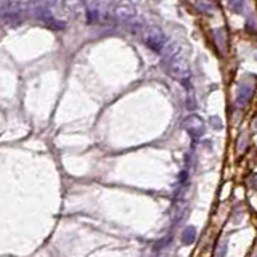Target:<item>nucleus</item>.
Listing matches in <instances>:
<instances>
[{"instance_id":"nucleus-1","label":"nucleus","mask_w":257,"mask_h":257,"mask_svg":"<svg viewBox=\"0 0 257 257\" xmlns=\"http://www.w3.org/2000/svg\"><path fill=\"white\" fill-rule=\"evenodd\" d=\"M167 73L171 77H174L182 85H185L186 90L191 89V73H190L188 63L180 55L175 53L174 56L167 58Z\"/></svg>"},{"instance_id":"nucleus-2","label":"nucleus","mask_w":257,"mask_h":257,"mask_svg":"<svg viewBox=\"0 0 257 257\" xmlns=\"http://www.w3.org/2000/svg\"><path fill=\"white\" fill-rule=\"evenodd\" d=\"M143 36H145V44H147L153 51L161 53L162 49L166 47V36L159 31V29L150 27L147 32H143Z\"/></svg>"},{"instance_id":"nucleus-3","label":"nucleus","mask_w":257,"mask_h":257,"mask_svg":"<svg viewBox=\"0 0 257 257\" xmlns=\"http://www.w3.org/2000/svg\"><path fill=\"white\" fill-rule=\"evenodd\" d=\"M185 128L193 140H198L200 137H203L204 128L206 127H204V122L201 118H198V116H190V118L185 121Z\"/></svg>"},{"instance_id":"nucleus-4","label":"nucleus","mask_w":257,"mask_h":257,"mask_svg":"<svg viewBox=\"0 0 257 257\" xmlns=\"http://www.w3.org/2000/svg\"><path fill=\"white\" fill-rule=\"evenodd\" d=\"M37 16L45 23L47 26L51 27V29H63V27H64V25H61V21H56V20L53 18V15H51L50 11L45 10V8H39Z\"/></svg>"},{"instance_id":"nucleus-5","label":"nucleus","mask_w":257,"mask_h":257,"mask_svg":"<svg viewBox=\"0 0 257 257\" xmlns=\"http://www.w3.org/2000/svg\"><path fill=\"white\" fill-rule=\"evenodd\" d=\"M253 87L251 85H241L239 87V90H238V97H236V104L238 106H244L249 100H251V97H253Z\"/></svg>"},{"instance_id":"nucleus-6","label":"nucleus","mask_w":257,"mask_h":257,"mask_svg":"<svg viewBox=\"0 0 257 257\" xmlns=\"http://www.w3.org/2000/svg\"><path fill=\"white\" fill-rule=\"evenodd\" d=\"M196 236H198V231H196L195 227H186L182 233V243L186 244V246H188V244H193L196 241Z\"/></svg>"},{"instance_id":"nucleus-7","label":"nucleus","mask_w":257,"mask_h":257,"mask_svg":"<svg viewBox=\"0 0 257 257\" xmlns=\"http://www.w3.org/2000/svg\"><path fill=\"white\" fill-rule=\"evenodd\" d=\"M116 16H118L119 20L128 21L135 16V10H133L132 7H128V5H124V7H119L118 10H116Z\"/></svg>"},{"instance_id":"nucleus-8","label":"nucleus","mask_w":257,"mask_h":257,"mask_svg":"<svg viewBox=\"0 0 257 257\" xmlns=\"http://www.w3.org/2000/svg\"><path fill=\"white\" fill-rule=\"evenodd\" d=\"M215 40H217V47L220 50L227 49V39H225L224 29H215Z\"/></svg>"},{"instance_id":"nucleus-9","label":"nucleus","mask_w":257,"mask_h":257,"mask_svg":"<svg viewBox=\"0 0 257 257\" xmlns=\"http://www.w3.org/2000/svg\"><path fill=\"white\" fill-rule=\"evenodd\" d=\"M171 241H172V235H171V236H166V238H162L161 241L154 243L153 249H154V251H161V249H164L166 246H169V244H171Z\"/></svg>"},{"instance_id":"nucleus-10","label":"nucleus","mask_w":257,"mask_h":257,"mask_svg":"<svg viewBox=\"0 0 257 257\" xmlns=\"http://www.w3.org/2000/svg\"><path fill=\"white\" fill-rule=\"evenodd\" d=\"M229 3L235 11H241L244 7V0H229Z\"/></svg>"},{"instance_id":"nucleus-11","label":"nucleus","mask_w":257,"mask_h":257,"mask_svg":"<svg viewBox=\"0 0 257 257\" xmlns=\"http://www.w3.org/2000/svg\"><path fill=\"white\" fill-rule=\"evenodd\" d=\"M198 7H200L203 11H209V13L212 11V5L207 3V2H203V0H200V2H198Z\"/></svg>"},{"instance_id":"nucleus-12","label":"nucleus","mask_w":257,"mask_h":257,"mask_svg":"<svg viewBox=\"0 0 257 257\" xmlns=\"http://www.w3.org/2000/svg\"><path fill=\"white\" fill-rule=\"evenodd\" d=\"M196 108V98L195 97H188V109H195Z\"/></svg>"},{"instance_id":"nucleus-13","label":"nucleus","mask_w":257,"mask_h":257,"mask_svg":"<svg viewBox=\"0 0 257 257\" xmlns=\"http://www.w3.org/2000/svg\"><path fill=\"white\" fill-rule=\"evenodd\" d=\"M227 256V244H222V248L217 251V256L215 257H225Z\"/></svg>"},{"instance_id":"nucleus-14","label":"nucleus","mask_w":257,"mask_h":257,"mask_svg":"<svg viewBox=\"0 0 257 257\" xmlns=\"http://www.w3.org/2000/svg\"><path fill=\"white\" fill-rule=\"evenodd\" d=\"M185 180H186V172H182L180 174V183H185Z\"/></svg>"}]
</instances>
